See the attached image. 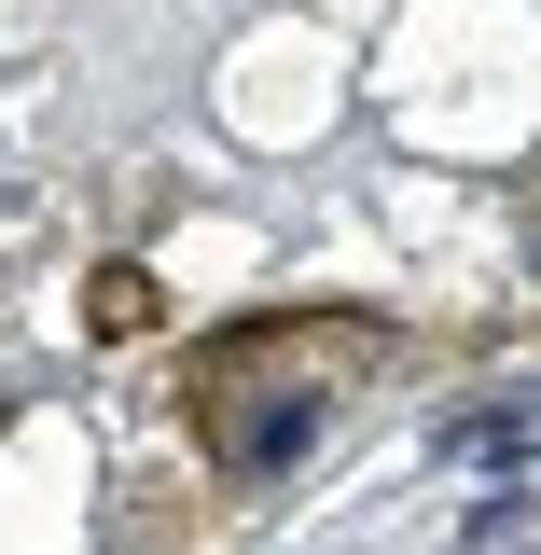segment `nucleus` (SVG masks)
Instances as JSON below:
<instances>
[{"label": "nucleus", "instance_id": "1", "mask_svg": "<svg viewBox=\"0 0 541 555\" xmlns=\"http://www.w3.org/2000/svg\"><path fill=\"white\" fill-rule=\"evenodd\" d=\"M139 320H153V278L112 264V278H98V334H139Z\"/></svg>", "mask_w": 541, "mask_h": 555}]
</instances>
